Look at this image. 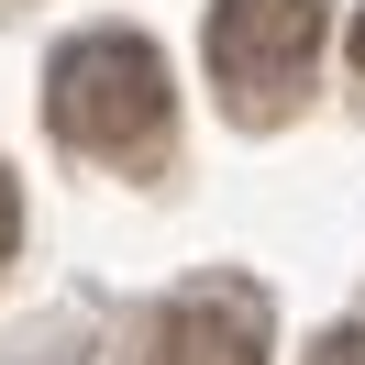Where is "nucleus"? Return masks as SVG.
<instances>
[{"instance_id":"f257e3e1","label":"nucleus","mask_w":365,"mask_h":365,"mask_svg":"<svg viewBox=\"0 0 365 365\" xmlns=\"http://www.w3.org/2000/svg\"><path fill=\"white\" fill-rule=\"evenodd\" d=\"M166 56L144 45V34H78L67 56L45 67V122L56 144H78V155H111V166H144L166 144Z\"/></svg>"},{"instance_id":"f03ea898","label":"nucleus","mask_w":365,"mask_h":365,"mask_svg":"<svg viewBox=\"0 0 365 365\" xmlns=\"http://www.w3.org/2000/svg\"><path fill=\"white\" fill-rule=\"evenodd\" d=\"M321 23H332V0H210V78H222L232 122H288L321 56Z\"/></svg>"},{"instance_id":"7ed1b4c3","label":"nucleus","mask_w":365,"mask_h":365,"mask_svg":"<svg viewBox=\"0 0 365 365\" xmlns=\"http://www.w3.org/2000/svg\"><path fill=\"white\" fill-rule=\"evenodd\" d=\"M144 365H266V299L244 277H210V288H178L144 332Z\"/></svg>"},{"instance_id":"20e7f679","label":"nucleus","mask_w":365,"mask_h":365,"mask_svg":"<svg viewBox=\"0 0 365 365\" xmlns=\"http://www.w3.org/2000/svg\"><path fill=\"white\" fill-rule=\"evenodd\" d=\"M11 244H23V188H11V166H0V266H11Z\"/></svg>"},{"instance_id":"39448f33","label":"nucleus","mask_w":365,"mask_h":365,"mask_svg":"<svg viewBox=\"0 0 365 365\" xmlns=\"http://www.w3.org/2000/svg\"><path fill=\"white\" fill-rule=\"evenodd\" d=\"M310 365H365V332H321V354Z\"/></svg>"},{"instance_id":"423d86ee","label":"nucleus","mask_w":365,"mask_h":365,"mask_svg":"<svg viewBox=\"0 0 365 365\" xmlns=\"http://www.w3.org/2000/svg\"><path fill=\"white\" fill-rule=\"evenodd\" d=\"M343 45H354V67H365V11H354V34H343Z\"/></svg>"}]
</instances>
